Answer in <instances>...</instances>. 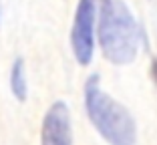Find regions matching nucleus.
Returning <instances> with one entry per match:
<instances>
[{
    "label": "nucleus",
    "instance_id": "423d86ee",
    "mask_svg": "<svg viewBox=\"0 0 157 145\" xmlns=\"http://www.w3.org/2000/svg\"><path fill=\"white\" fill-rule=\"evenodd\" d=\"M151 77H153V81H155V85H157V59L151 61Z\"/></svg>",
    "mask_w": 157,
    "mask_h": 145
},
{
    "label": "nucleus",
    "instance_id": "f257e3e1",
    "mask_svg": "<svg viewBox=\"0 0 157 145\" xmlns=\"http://www.w3.org/2000/svg\"><path fill=\"white\" fill-rule=\"evenodd\" d=\"M99 47L109 63L131 65L139 55V32L137 20L123 0H99L97 2V30Z\"/></svg>",
    "mask_w": 157,
    "mask_h": 145
},
{
    "label": "nucleus",
    "instance_id": "20e7f679",
    "mask_svg": "<svg viewBox=\"0 0 157 145\" xmlns=\"http://www.w3.org/2000/svg\"><path fill=\"white\" fill-rule=\"evenodd\" d=\"M40 145H73L71 111L65 101H55L44 113L40 127Z\"/></svg>",
    "mask_w": 157,
    "mask_h": 145
},
{
    "label": "nucleus",
    "instance_id": "39448f33",
    "mask_svg": "<svg viewBox=\"0 0 157 145\" xmlns=\"http://www.w3.org/2000/svg\"><path fill=\"white\" fill-rule=\"evenodd\" d=\"M10 91L20 103L26 101L28 97V83H26V71H24V61L22 59H16L12 63V69H10Z\"/></svg>",
    "mask_w": 157,
    "mask_h": 145
},
{
    "label": "nucleus",
    "instance_id": "7ed1b4c3",
    "mask_svg": "<svg viewBox=\"0 0 157 145\" xmlns=\"http://www.w3.org/2000/svg\"><path fill=\"white\" fill-rule=\"evenodd\" d=\"M97 2L99 0H78L75 20L71 28V48L81 67L91 65L95 55V30H97Z\"/></svg>",
    "mask_w": 157,
    "mask_h": 145
},
{
    "label": "nucleus",
    "instance_id": "f03ea898",
    "mask_svg": "<svg viewBox=\"0 0 157 145\" xmlns=\"http://www.w3.org/2000/svg\"><path fill=\"white\" fill-rule=\"evenodd\" d=\"M85 111L109 145H137V123L133 115L101 89L99 75H91L85 83Z\"/></svg>",
    "mask_w": 157,
    "mask_h": 145
}]
</instances>
